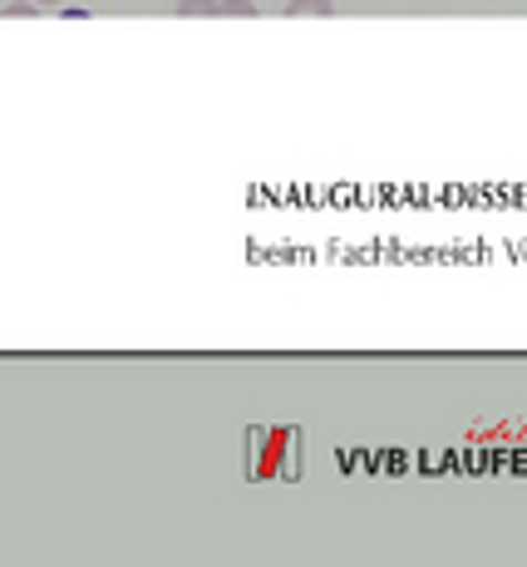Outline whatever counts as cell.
Returning a JSON list of instances; mask_svg holds the SVG:
<instances>
[{
    "label": "cell",
    "instance_id": "obj_1",
    "mask_svg": "<svg viewBox=\"0 0 527 567\" xmlns=\"http://www.w3.org/2000/svg\"><path fill=\"white\" fill-rule=\"evenodd\" d=\"M287 16H335V0H291Z\"/></svg>",
    "mask_w": 527,
    "mask_h": 567
},
{
    "label": "cell",
    "instance_id": "obj_2",
    "mask_svg": "<svg viewBox=\"0 0 527 567\" xmlns=\"http://www.w3.org/2000/svg\"><path fill=\"white\" fill-rule=\"evenodd\" d=\"M178 16H217V0H178Z\"/></svg>",
    "mask_w": 527,
    "mask_h": 567
},
{
    "label": "cell",
    "instance_id": "obj_3",
    "mask_svg": "<svg viewBox=\"0 0 527 567\" xmlns=\"http://www.w3.org/2000/svg\"><path fill=\"white\" fill-rule=\"evenodd\" d=\"M217 16H257L251 0H217Z\"/></svg>",
    "mask_w": 527,
    "mask_h": 567
},
{
    "label": "cell",
    "instance_id": "obj_4",
    "mask_svg": "<svg viewBox=\"0 0 527 567\" xmlns=\"http://www.w3.org/2000/svg\"><path fill=\"white\" fill-rule=\"evenodd\" d=\"M40 0H16V6H6V16H40Z\"/></svg>",
    "mask_w": 527,
    "mask_h": 567
},
{
    "label": "cell",
    "instance_id": "obj_5",
    "mask_svg": "<svg viewBox=\"0 0 527 567\" xmlns=\"http://www.w3.org/2000/svg\"><path fill=\"white\" fill-rule=\"evenodd\" d=\"M40 6H64V0H40Z\"/></svg>",
    "mask_w": 527,
    "mask_h": 567
}]
</instances>
